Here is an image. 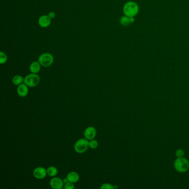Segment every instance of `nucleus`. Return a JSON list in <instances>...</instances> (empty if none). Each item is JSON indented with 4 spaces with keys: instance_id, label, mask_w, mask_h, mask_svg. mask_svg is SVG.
<instances>
[{
    "instance_id": "15",
    "label": "nucleus",
    "mask_w": 189,
    "mask_h": 189,
    "mask_svg": "<svg viewBox=\"0 0 189 189\" xmlns=\"http://www.w3.org/2000/svg\"><path fill=\"white\" fill-rule=\"evenodd\" d=\"M120 23L123 26H128L131 23L130 21V18L124 15L122 16L120 19Z\"/></svg>"
},
{
    "instance_id": "19",
    "label": "nucleus",
    "mask_w": 189,
    "mask_h": 189,
    "mask_svg": "<svg viewBox=\"0 0 189 189\" xmlns=\"http://www.w3.org/2000/svg\"><path fill=\"white\" fill-rule=\"evenodd\" d=\"M64 188L65 189H74V183L69 182H67L64 185Z\"/></svg>"
},
{
    "instance_id": "22",
    "label": "nucleus",
    "mask_w": 189,
    "mask_h": 189,
    "mask_svg": "<svg viewBox=\"0 0 189 189\" xmlns=\"http://www.w3.org/2000/svg\"><path fill=\"white\" fill-rule=\"evenodd\" d=\"M130 22L131 23H133L134 22H135V18L134 17H130Z\"/></svg>"
},
{
    "instance_id": "21",
    "label": "nucleus",
    "mask_w": 189,
    "mask_h": 189,
    "mask_svg": "<svg viewBox=\"0 0 189 189\" xmlns=\"http://www.w3.org/2000/svg\"><path fill=\"white\" fill-rule=\"evenodd\" d=\"M48 15L49 16V17L51 19H53V18H54L55 17H56V13L54 12H49V13H48Z\"/></svg>"
},
{
    "instance_id": "6",
    "label": "nucleus",
    "mask_w": 189,
    "mask_h": 189,
    "mask_svg": "<svg viewBox=\"0 0 189 189\" xmlns=\"http://www.w3.org/2000/svg\"><path fill=\"white\" fill-rule=\"evenodd\" d=\"M47 175V169L43 167H37L33 170V175L37 179H43Z\"/></svg>"
},
{
    "instance_id": "12",
    "label": "nucleus",
    "mask_w": 189,
    "mask_h": 189,
    "mask_svg": "<svg viewBox=\"0 0 189 189\" xmlns=\"http://www.w3.org/2000/svg\"><path fill=\"white\" fill-rule=\"evenodd\" d=\"M41 65L38 61H34L30 66V71L32 73H38L40 70Z\"/></svg>"
},
{
    "instance_id": "23",
    "label": "nucleus",
    "mask_w": 189,
    "mask_h": 189,
    "mask_svg": "<svg viewBox=\"0 0 189 189\" xmlns=\"http://www.w3.org/2000/svg\"><path fill=\"white\" fill-rule=\"evenodd\" d=\"M63 181L64 184H66L67 182H68V179L67 178V177H66V178H64V179H63Z\"/></svg>"
},
{
    "instance_id": "1",
    "label": "nucleus",
    "mask_w": 189,
    "mask_h": 189,
    "mask_svg": "<svg viewBox=\"0 0 189 189\" xmlns=\"http://www.w3.org/2000/svg\"><path fill=\"white\" fill-rule=\"evenodd\" d=\"M123 11L125 16L129 17H135L139 13V6L134 1H128L124 4Z\"/></svg>"
},
{
    "instance_id": "18",
    "label": "nucleus",
    "mask_w": 189,
    "mask_h": 189,
    "mask_svg": "<svg viewBox=\"0 0 189 189\" xmlns=\"http://www.w3.org/2000/svg\"><path fill=\"white\" fill-rule=\"evenodd\" d=\"M100 188L101 189H115V187L109 183H104L101 185Z\"/></svg>"
},
{
    "instance_id": "13",
    "label": "nucleus",
    "mask_w": 189,
    "mask_h": 189,
    "mask_svg": "<svg viewBox=\"0 0 189 189\" xmlns=\"http://www.w3.org/2000/svg\"><path fill=\"white\" fill-rule=\"evenodd\" d=\"M24 78L23 77L20 75H16L14 76L12 78V83L15 86H20L21 84L24 83Z\"/></svg>"
},
{
    "instance_id": "4",
    "label": "nucleus",
    "mask_w": 189,
    "mask_h": 189,
    "mask_svg": "<svg viewBox=\"0 0 189 189\" xmlns=\"http://www.w3.org/2000/svg\"><path fill=\"white\" fill-rule=\"evenodd\" d=\"M38 61L41 66L43 67H49L52 65L54 62V57L50 53H42L38 57Z\"/></svg>"
},
{
    "instance_id": "7",
    "label": "nucleus",
    "mask_w": 189,
    "mask_h": 189,
    "mask_svg": "<svg viewBox=\"0 0 189 189\" xmlns=\"http://www.w3.org/2000/svg\"><path fill=\"white\" fill-rule=\"evenodd\" d=\"M97 135V130L94 126L87 127L84 132V136L86 139L91 140L96 138Z\"/></svg>"
},
{
    "instance_id": "11",
    "label": "nucleus",
    "mask_w": 189,
    "mask_h": 189,
    "mask_svg": "<svg viewBox=\"0 0 189 189\" xmlns=\"http://www.w3.org/2000/svg\"><path fill=\"white\" fill-rule=\"evenodd\" d=\"M67 178L68 179V182H71L72 183H76L79 180L80 176L77 172H71L67 174Z\"/></svg>"
},
{
    "instance_id": "5",
    "label": "nucleus",
    "mask_w": 189,
    "mask_h": 189,
    "mask_svg": "<svg viewBox=\"0 0 189 189\" xmlns=\"http://www.w3.org/2000/svg\"><path fill=\"white\" fill-rule=\"evenodd\" d=\"M175 168L177 172H184L189 169V162L184 158H178L175 161Z\"/></svg>"
},
{
    "instance_id": "10",
    "label": "nucleus",
    "mask_w": 189,
    "mask_h": 189,
    "mask_svg": "<svg viewBox=\"0 0 189 189\" xmlns=\"http://www.w3.org/2000/svg\"><path fill=\"white\" fill-rule=\"evenodd\" d=\"M28 87L26 84H21L20 86H18L17 92L18 96L21 97H25L28 95Z\"/></svg>"
},
{
    "instance_id": "14",
    "label": "nucleus",
    "mask_w": 189,
    "mask_h": 189,
    "mask_svg": "<svg viewBox=\"0 0 189 189\" xmlns=\"http://www.w3.org/2000/svg\"><path fill=\"white\" fill-rule=\"evenodd\" d=\"M47 175L50 177H55L58 174V169L56 167L50 166L47 169Z\"/></svg>"
},
{
    "instance_id": "2",
    "label": "nucleus",
    "mask_w": 189,
    "mask_h": 189,
    "mask_svg": "<svg viewBox=\"0 0 189 189\" xmlns=\"http://www.w3.org/2000/svg\"><path fill=\"white\" fill-rule=\"evenodd\" d=\"M89 148V140L84 138L78 139L74 146V149L76 153L82 154L85 153Z\"/></svg>"
},
{
    "instance_id": "16",
    "label": "nucleus",
    "mask_w": 189,
    "mask_h": 189,
    "mask_svg": "<svg viewBox=\"0 0 189 189\" xmlns=\"http://www.w3.org/2000/svg\"><path fill=\"white\" fill-rule=\"evenodd\" d=\"M8 60L7 56L5 52H0V63L1 64H5L7 62Z\"/></svg>"
},
{
    "instance_id": "3",
    "label": "nucleus",
    "mask_w": 189,
    "mask_h": 189,
    "mask_svg": "<svg viewBox=\"0 0 189 189\" xmlns=\"http://www.w3.org/2000/svg\"><path fill=\"white\" fill-rule=\"evenodd\" d=\"M40 77L38 74L35 73H31L24 78V83L26 84L28 87H35L40 83Z\"/></svg>"
},
{
    "instance_id": "20",
    "label": "nucleus",
    "mask_w": 189,
    "mask_h": 189,
    "mask_svg": "<svg viewBox=\"0 0 189 189\" xmlns=\"http://www.w3.org/2000/svg\"><path fill=\"white\" fill-rule=\"evenodd\" d=\"M176 155L178 158H182V156H183V155H184V151H182L181 149H179L177 151Z\"/></svg>"
},
{
    "instance_id": "8",
    "label": "nucleus",
    "mask_w": 189,
    "mask_h": 189,
    "mask_svg": "<svg viewBox=\"0 0 189 189\" xmlns=\"http://www.w3.org/2000/svg\"><path fill=\"white\" fill-rule=\"evenodd\" d=\"M50 187L53 189H61L64 187L63 180L57 177H53L50 182Z\"/></svg>"
},
{
    "instance_id": "9",
    "label": "nucleus",
    "mask_w": 189,
    "mask_h": 189,
    "mask_svg": "<svg viewBox=\"0 0 189 189\" xmlns=\"http://www.w3.org/2000/svg\"><path fill=\"white\" fill-rule=\"evenodd\" d=\"M52 19L48 15H42L38 19V25L42 28H47L51 24Z\"/></svg>"
},
{
    "instance_id": "17",
    "label": "nucleus",
    "mask_w": 189,
    "mask_h": 189,
    "mask_svg": "<svg viewBox=\"0 0 189 189\" xmlns=\"http://www.w3.org/2000/svg\"><path fill=\"white\" fill-rule=\"evenodd\" d=\"M89 145L91 149H96L98 146V142L94 139H92L89 140Z\"/></svg>"
}]
</instances>
